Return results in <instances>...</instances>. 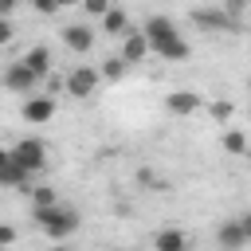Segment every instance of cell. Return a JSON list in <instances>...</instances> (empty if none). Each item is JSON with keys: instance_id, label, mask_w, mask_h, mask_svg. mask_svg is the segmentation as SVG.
<instances>
[{"instance_id": "obj_3", "label": "cell", "mask_w": 251, "mask_h": 251, "mask_svg": "<svg viewBox=\"0 0 251 251\" xmlns=\"http://www.w3.org/2000/svg\"><path fill=\"white\" fill-rule=\"evenodd\" d=\"M12 161L35 176V173H43V165H47V145H43L39 137H24V141L12 145Z\"/></svg>"}, {"instance_id": "obj_6", "label": "cell", "mask_w": 251, "mask_h": 251, "mask_svg": "<svg viewBox=\"0 0 251 251\" xmlns=\"http://www.w3.org/2000/svg\"><path fill=\"white\" fill-rule=\"evenodd\" d=\"M192 24L204 27V31H239V27H243V24H235L220 4H216V8H192Z\"/></svg>"}, {"instance_id": "obj_30", "label": "cell", "mask_w": 251, "mask_h": 251, "mask_svg": "<svg viewBox=\"0 0 251 251\" xmlns=\"http://www.w3.org/2000/svg\"><path fill=\"white\" fill-rule=\"evenodd\" d=\"M51 251H71V247H67V243H55V247H51Z\"/></svg>"}, {"instance_id": "obj_2", "label": "cell", "mask_w": 251, "mask_h": 251, "mask_svg": "<svg viewBox=\"0 0 251 251\" xmlns=\"http://www.w3.org/2000/svg\"><path fill=\"white\" fill-rule=\"evenodd\" d=\"M31 220H35V227L47 235V239H55V243H67L75 231H78V212L75 208H67V204H55V208H31Z\"/></svg>"}, {"instance_id": "obj_14", "label": "cell", "mask_w": 251, "mask_h": 251, "mask_svg": "<svg viewBox=\"0 0 251 251\" xmlns=\"http://www.w3.org/2000/svg\"><path fill=\"white\" fill-rule=\"evenodd\" d=\"M24 67L35 75V78H43V75H51V51L47 47H31L27 55H24Z\"/></svg>"}, {"instance_id": "obj_29", "label": "cell", "mask_w": 251, "mask_h": 251, "mask_svg": "<svg viewBox=\"0 0 251 251\" xmlns=\"http://www.w3.org/2000/svg\"><path fill=\"white\" fill-rule=\"evenodd\" d=\"M8 165H12V149H4V145H0V169H8Z\"/></svg>"}, {"instance_id": "obj_12", "label": "cell", "mask_w": 251, "mask_h": 251, "mask_svg": "<svg viewBox=\"0 0 251 251\" xmlns=\"http://www.w3.org/2000/svg\"><path fill=\"white\" fill-rule=\"evenodd\" d=\"M153 251H192V239L180 227H161L153 235Z\"/></svg>"}, {"instance_id": "obj_11", "label": "cell", "mask_w": 251, "mask_h": 251, "mask_svg": "<svg viewBox=\"0 0 251 251\" xmlns=\"http://www.w3.org/2000/svg\"><path fill=\"white\" fill-rule=\"evenodd\" d=\"M145 55H149V39H145V31H133V27H129V35L122 39V63L133 67V63H141Z\"/></svg>"}, {"instance_id": "obj_31", "label": "cell", "mask_w": 251, "mask_h": 251, "mask_svg": "<svg viewBox=\"0 0 251 251\" xmlns=\"http://www.w3.org/2000/svg\"><path fill=\"white\" fill-rule=\"evenodd\" d=\"M247 94H251V78H247Z\"/></svg>"}, {"instance_id": "obj_18", "label": "cell", "mask_w": 251, "mask_h": 251, "mask_svg": "<svg viewBox=\"0 0 251 251\" xmlns=\"http://www.w3.org/2000/svg\"><path fill=\"white\" fill-rule=\"evenodd\" d=\"M102 82H118L122 75H126V63H122V55H110V59H102Z\"/></svg>"}, {"instance_id": "obj_16", "label": "cell", "mask_w": 251, "mask_h": 251, "mask_svg": "<svg viewBox=\"0 0 251 251\" xmlns=\"http://www.w3.org/2000/svg\"><path fill=\"white\" fill-rule=\"evenodd\" d=\"M102 31H110V35H129V16L122 12V8H110L106 16H102Z\"/></svg>"}, {"instance_id": "obj_17", "label": "cell", "mask_w": 251, "mask_h": 251, "mask_svg": "<svg viewBox=\"0 0 251 251\" xmlns=\"http://www.w3.org/2000/svg\"><path fill=\"white\" fill-rule=\"evenodd\" d=\"M31 208H55L59 204V196H55V188L51 184H31Z\"/></svg>"}, {"instance_id": "obj_15", "label": "cell", "mask_w": 251, "mask_h": 251, "mask_svg": "<svg viewBox=\"0 0 251 251\" xmlns=\"http://www.w3.org/2000/svg\"><path fill=\"white\" fill-rule=\"evenodd\" d=\"M220 145H224V153H231V157H247V149H251V141H247L243 129H224Z\"/></svg>"}, {"instance_id": "obj_25", "label": "cell", "mask_w": 251, "mask_h": 251, "mask_svg": "<svg viewBox=\"0 0 251 251\" xmlns=\"http://www.w3.org/2000/svg\"><path fill=\"white\" fill-rule=\"evenodd\" d=\"M47 90H51V94L67 90V78H63V75H47Z\"/></svg>"}, {"instance_id": "obj_28", "label": "cell", "mask_w": 251, "mask_h": 251, "mask_svg": "<svg viewBox=\"0 0 251 251\" xmlns=\"http://www.w3.org/2000/svg\"><path fill=\"white\" fill-rule=\"evenodd\" d=\"M12 8H16L12 0H0V20H8V16H12Z\"/></svg>"}, {"instance_id": "obj_27", "label": "cell", "mask_w": 251, "mask_h": 251, "mask_svg": "<svg viewBox=\"0 0 251 251\" xmlns=\"http://www.w3.org/2000/svg\"><path fill=\"white\" fill-rule=\"evenodd\" d=\"M239 220V227H243V235H247V243H251V212H243V216H235Z\"/></svg>"}, {"instance_id": "obj_32", "label": "cell", "mask_w": 251, "mask_h": 251, "mask_svg": "<svg viewBox=\"0 0 251 251\" xmlns=\"http://www.w3.org/2000/svg\"><path fill=\"white\" fill-rule=\"evenodd\" d=\"M247 161H251V149H247Z\"/></svg>"}, {"instance_id": "obj_7", "label": "cell", "mask_w": 251, "mask_h": 251, "mask_svg": "<svg viewBox=\"0 0 251 251\" xmlns=\"http://www.w3.org/2000/svg\"><path fill=\"white\" fill-rule=\"evenodd\" d=\"M20 118H24V122H31V126L51 122V118H55V98H51V94H31V98H24Z\"/></svg>"}, {"instance_id": "obj_20", "label": "cell", "mask_w": 251, "mask_h": 251, "mask_svg": "<svg viewBox=\"0 0 251 251\" xmlns=\"http://www.w3.org/2000/svg\"><path fill=\"white\" fill-rule=\"evenodd\" d=\"M137 180H141V184H145L149 192H169V188H173V184H169L165 176H153L149 169H141V173H137Z\"/></svg>"}, {"instance_id": "obj_1", "label": "cell", "mask_w": 251, "mask_h": 251, "mask_svg": "<svg viewBox=\"0 0 251 251\" xmlns=\"http://www.w3.org/2000/svg\"><path fill=\"white\" fill-rule=\"evenodd\" d=\"M141 31H145V39H149V51H153L157 59L180 63V59H188V55H192L188 39H184V35L176 31V24H173L169 16H149Z\"/></svg>"}, {"instance_id": "obj_19", "label": "cell", "mask_w": 251, "mask_h": 251, "mask_svg": "<svg viewBox=\"0 0 251 251\" xmlns=\"http://www.w3.org/2000/svg\"><path fill=\"white\" fill-rule=\"evenodd\" d=\"M208 114H212L220 126H227V122H231V114H235V106H231L227 98H216V102H208Z\"/></svg>"}, {"instance_id": "obj_10", "label": "cell", "mask_w": 251, "mask_h": 251, "mask_svg": "<svg viewBox=\"0 0 251 251\" xmlns=\"http://www.w3.org/2000/svg\"><path fill=\"white\" fill-rule=\"evenodd\" d=\"M63 43H67L75 55H86V51L94 47V31H90L86 24H67V27H63Z\"/></svg>"}, {"instance_id": "obj_22", "label": "cell", "mask_w": 251, "mask_h": 251, "mask_svg": "<svg viewBox=\"0 0 251 251\" xmlns=\"http://www.w3.org/2000/svg\"><path fill=\"white\" fill-rule=\"evenodd\" d=\"M220 8H224V12H227L235 24H239V20H243V12H247V4H243V0H224Z\"/></svg>"}, {"instance_id": "obj_5", "label": "cell", "mask_w": 251, "mask_h": 251, "mask_svg": "<svg viewBox=\"0 0 251 251\" xmlns=\"http://www.w3.org/2000/svg\"><path fill=\"white\" fill-rule=\"evenodd\" d=\"M0 82H4L12 94H27V98H31V94H35V86H39V78L24 67V59L8 63V67H4V75H0Z\"/></svg>"}, {"instance_id": "obj_8", "label": "cell", "mask_w": 251, "mask_h": 251, "mask_svg": "<svg viewBox=\"0 0 251 251\" xmlns=\"http://www.w3.org/2000/svg\"><path fill=\"white\" fill-rule=\"evenodd\" d=\"M200 106H204V98H200L196 90H173V94L165 98V110L176 114V118H188V114H196Z\"/></svg>"}, {"instance_id": "obj_26", "label": "cell", "mask_w": 251, "mask_h": 251, "mask_svg": "<svg viewBox=\"0 0 251 251\" xmlns=\"http://www.w3.org/2000/svg\"><path fill=\"white\" fill-rule=\"evenodd\" d=\"M16 35V27H12V20H0V43H8Z\"/></svg>"}, {"instance_id": "obj_9", "label": "cell", "mask_w": 251, "mask_h": 251, "mask_svg": "<svg viewBox=\"0 0 251 251\" xmlns=\"http://www.w3.org/2000/svg\"><path fill=\"white\" fill-rule=\"evenodd\" d=\"M216 247H220V251H243V247H247V235H243L239 220H224V224L216 227Z\"/></svg>"}, {"instance_id": "obj_23", "label": "cell", "mask_w": 251, "mask_h": 251, "mask_svg": "<svg viewBox=\"0 0 251 251\" xmlns=\"http://www.w3.org/2000/svg\"><path fill=\"white\" fill-rule=\"evenodd\" d=\"M16 243V227L12 224H0V247H12Z\"/></svg>"}, {"instance_id": "obj_4", "label": "cell", "mask_w": 251, "mask_h": 251, "mask_svg": "<svg viewBox=\"0 0 251 251\" xmlns=\"http://www.w3.org/2000/svg\"><path fill=\"white\" fill-rule=\"evenodd\" d=\"M102 86V71L98 67H90V63H82V67H75V71H67V94L71 98H90L94 90Z\"/></svg>"}, {"instance_id": "obj_13", "label": "cell", "mask_w": 251, "mask_h": 251, "mask_svg": "<svg viewBox=\"0 0 251 251\" xmlns=\"http://www.w3.org/2000/svg\"><path fill=\"white\" fill-rule=\"evenodd\" d=\"M0 188H20V192H31V173L20 169L16 161L8 169H0Z\"/></svg>"}, {"instance_id": "obj_24", "label": "cell", "mask_w": 251, "mask_h": 251, "mask_svg": "<svg viewBox=\"0 0 251 251\" xmlns=\"http://www.w3.org/2000/svg\"><path fill=\"white\" fill-rule=\"evenodd\" d=\"M35 12H39V16H55L59 4H55V0H35Z\"/></svg>"}, {"instance_id": "obj_21", "label": "cell", "mask_w": 251, "mask_h": 251, "mask_svg": "<svg viewBox=\"0 0 251 251\" xmlns=\"http://www.w3.org/2000/svg\"><path fill=\"white\" fill-rule=\"evenodd\" d=\"M110 8H114V4H106V0H86V4H82V12H86V16H98V20H102Z\"/></svg>"}]
</instances>
